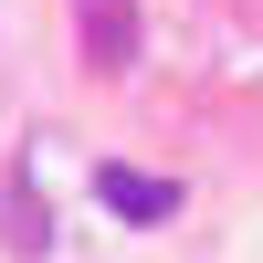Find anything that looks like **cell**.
<instances>
[{"label":"cell","mask_w":263,"mask_h":263,"mask_svg":"<svg viewBox=\"0 0 263 263\" xmlns=\"http://www.w3.org/2000/svg\"><path fill=\"white\" fill-rule=\"evenodd\" d=\"M84 74H137V0H63Z\"/></svg>","instance_id":"6da1fadb"},{"label":"cell","mask_w":263,"mask_h":263,"mask_svg":"<svg viewBox=\"0 0 263 263\" xmlns=\"http://www.w3.org/2000/svg\"><path fill=\"white\" fill-rule=\"evenodd\" d=\"M95 200L116 211V221H168V211H179V179H147V168L105 158V168H95Z\"/></svg>","instance_id":"7a4b0ae2"},{"label":"cell","mask_w":263,"mask_h":263,"mask_svg":"<svg viewBox=\"0 0 263 263\" xmlns=\"http://www.w3.org/2000/svg\"><path fill=\"white\" fill-rule=\"evenodd\" d=\"M11 253H53V221H42V200H32V158L11 168Z\"/></svg>","instance_id":"3957f363"}]
</instances>
